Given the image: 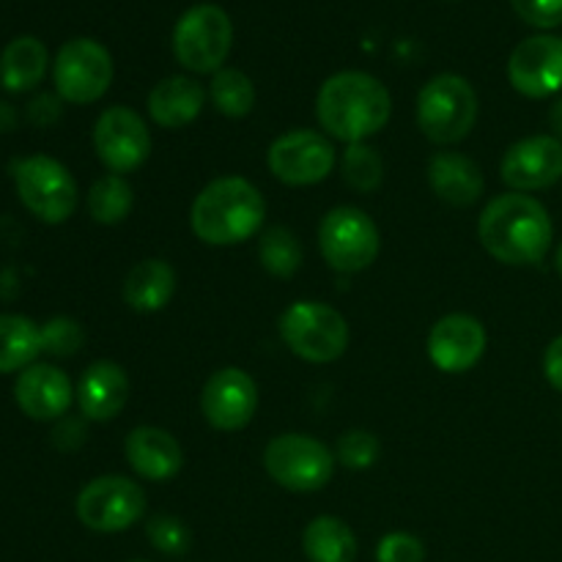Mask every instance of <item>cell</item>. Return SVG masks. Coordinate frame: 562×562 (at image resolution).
I'll return each mask as SVG.
<instances>
[{
  "mask_svg": "<svg viewBox=\"0 0 562 562\" xmlns=\"http://www.w3.org/2000/svg\"><path fill=\"white\" fill-rule=\"evenodd\" d=\"M477 239L505 267H532L552 247L554 225L547 206L527 192H505L486 203L477 220Z\"/></svg>",
  "mask_w": 562,
  "mask_h": 562,
  "instance_id": "cell-1",
  "label": "cell"
},
{
  "mask_svg": "<svg viewBox=\"0 0 562 562\" xmlns=\"http://www.w3.org/2000/svg\"><path fill=\"white\" fill-rule=\"evenodd\" d=\"M393 97L379 77L368 71H338L316 93V119L324 135L346 143H368L390 124Z\"/></svg>",
  "mask_w": 562,
  "mask_h": 562,
  "instance_id": "cell-2",
  "label": "cell"
},
{
  "mask_svg": "<svg viewBox=\"0 0 562 562\" xmlns=\"http://www.w3.org/2000/svg\"><path fill=\"white\" fill-rule=\"evenodd\" d=\"M267 201L252 181L241 176H220L195 195L190 228L203 245L231 247L261 234Z\"/></svg>",
  "mask_w": 562,
  "mask_h": 562,
  "instance_id": "cell-3",
  "label": "cell"
},
{
  "mask_svg": "<svg viewBox=\"0 0 562 562\" xmlns=\"http://www.w3.org/2000/svg\"><path fill=\"white\" fill-rule=\"evenodd\" d=\"M481 99L467 77L437 75L417 93V126L434 146H456L475 130Z\"/></svg>",
  "mask_w": 562,
  "mask_h": 562,
  "instance_id": "cell-4",
  "label": "cell"
},
{
  "mask_svg": "<svg viewBox=\"0 0 562 562\" xmlns=\"http://www.w3.org/2000/svg\"><path fill=\"white\" fill-rule=\"evenodd\" d=\"M278 329L291 355L313 362V366L340 360L351 340L349 322L344 318V313L316 300H300L285 307L280 313Z\"/></svg>",
  "mask_w": 562,
  "mask_h": 562,
  "instance_id": "cell-5",
  "label": "cell"
},
{
  "mask_svg": "<svg viewBox=\"0 0 562 562\" xmlns=\"http://www.w3.org/2000/svg\"><path fill=\"white\" fill-rule=\"evenodd\" d=\"M11 179L22 206L47 225H60L77 212L80 190L64 162L47 154H31L11 162Z\"/></svg>",
  "mask_w": 562,
  "mask_h": 562,
  "instance_id": "cell-6",
  "label": "cell"
},
{
  "mask_svg": "<svg viewBox=\"0 0 562 562\" xmlns=\"http://www.w3.org/2000/svg\"><path fill=\"white\" fill-rule=\"evenodd\" d=\"M234 47V22L225 9L198 3L173 27V55L192 75H217Z\"/></svg>",
  "mask_w": 562,
  "mask_h": 562,
  "instance_id": "cell-7",
  "label": "cell"
},
{
  "mask_svg": "<svg viewBox=\"0 0 562 562\" xmlns=\"http://www.w3.org/2000/svg\"><path fill=\"white\" fill-rule=\"evenodd\" d=\"M333 450L307 434H278L263 450V470L278 486L294 494L322 492L335 475Z\"/></svg>",
  "mask_w": 562,
  "mask_h": 562,
  "instance_id": "cell-8",
  "label": "cell"
},
{
  "mask_svg": "<svg viewBox=\"0 0 562 562\" xmlns=\"http://www.w3.org/2000/svg\"><path fill=\"white\" fill-rule=\"evenodd\" d=\"M318 250L329 269L340 274L366 272L382 250L379 225L357 206H335L318 223Z\"/></svg>",
  "mask_w": 562,
  "mask_h": 562,
  "instance_id": "cell-9",
  "label": "cell"
},
{
  "mask_svg": "<svg viewBox=\"0 0 562 562\" xmlns=\"http://www.w3.org/2000/svg\"><path fill=\"white\" fill-rule=\"evenodd\" d=\"M75 514L91 532H124L146 516V492L126 475H99L80 488Z\"/></svg>",
  "mask_w": 562,
  "mask_h": 562,
  "instance_id": "cell-10",
  "label": "cell"
},
{
  "mask_svg": "<svg viewBox=\"0 0 562 562\" xmlns=\"http://www.w3.org/2000/svg\"><path fill=\"white\" fill-rule=\"evenodd\" d=\"M113 55L97 38H71L53 60L55 93L69 104H93L113 86Z\"/></svg>",
  "mask_w": 562,
  "mask_h": 562,
  "instance_id": "cell-11",
  "label": "cell"
},
{
  "mask_svg": "<svg viewBox=\"0 0 562 562\" xmlns=\"http://www.w3.org/2000/svg\"><path fill=\"white\" fill-rule=\"evenodd\" d=\"M267 165L278 181L289 187L322 184L338 165L333 140L318 130H291L274 137Z\"/></svg>",
  "mask_w": 562,
  "mask_h": 562,
  "instance_id": "cell-12",
  "label": "cell"
},
{
  "mask_svg": "<svg viewBox=\"0 0 562 562\" xmlns=\"http://www.w3.org/2000/svg\"><path fill=\"white\" fill-rule=\"evenodd\" d=\"M93 151L110 173H132L151 157V132L146 119L124 104L102 110L93 124Z\"/></svg>",
  "mask_w": 562,
  "mask_h": 562,
  "instance_id": "cell-13",
  "label": "cell"
},
{
  "mask_svg": "<svg viewBox=\"0 0 562 562\" xmlns=\"http://www.w3.org/2000/svg\"><path fill=\"white\" fill-rule=\"evenodd\" d=\"M258 409V384L241 368H220L206 379L201 393V412L214 431L234 434L250 426Z\"/></svg>",
  "mask_w": 562,
  "mask_h": 562,
  "instance_id": "cell-14",
  "label": "cell"
},
{
  "mask_svg": "<svg viewBox=\"0 0 562 562\" xmlns=\"http://www.w3.org/2000/svg\"><path fill=\"white\" fill-rule=\"evenodd\" d=\"M508 80L527 99H547L562 91V38L538 33L516 44L508 58Z\"/></svg>",
  "mask_w": 562,
  "mask_h": 562,
  "instance_id": "cell-15",
  "label": "cell"
},
{
  "mask_svg": "<svg viewBox=\"0 0 562 562\" xmlns=\"http://www.w3.org/2000/svg\"><path fill=\"white\" fill-rule=\"evenodd\" d=\"M488 335L483 322L470 313H450L431 327L426 340L428 360L442 373H467L483 360Z\"/></svg>",
  "mask_w": 562,
  "mask_h": 562,
  "instance_id": "cell-16",
  "label": "cell"
},
{
  "mask_svg": "<svg viewBox=\"0 0 562 562\" xmlns=\"http://www.w3.org/2000/svg\"><path fill=\"white\" fill-rule=\"evenodd\" d=\"M499 176L510 192H538L562 179V143L554 135L516 140L499 162Z\"/></svg>",
  "mask_w": 562,
  "mask_h": 562,
  "instance_id": "cell-17",
  "label": "cell"
},
{
  "mask_svg": "<svg viewBox=\"0 0 562 562\" xmlns=\"http://www.w3.org/2000/svg\"><path fill=\"white\" fill-rule=\"evenodd\" d=\"M14 401L22 415L36 423H53L69 412L75 404L71 379L49 362H33L16 376Z\"/></svg>",
  "mask_w": 562,
  "mask_h": 562,
  "instance_id": "cell-18",
  "label": "cell"
},
{
  "mask_svg": "<svg viewBox=\"0 0 562 562\" xmlns=\"http://www.w3.org/2000/svg\"><path fill=\"white\" fill-rule=\"evenodd\" d=\"M75 398L86 420L108 423L130 404V376L119 362L97 360L82 371Z\"/></svg>",
  "mask_w": 562,
  "mask_h": 562,
  "instance_id": "cell-19",
  "label": "cell"
},
{
  "mask_svg": "<svg viewBox=\"0 0 562 562\" xmlns=\"http://www.w3.org/2000/svg\"><path fill=\"white\" fill-rule=\"evenodd\" d=\"M124 456L132 472L151 483L173 481L184 467V450L179 439L157 426L132 428L124 442Z\"/></svg>",
  "mask_w": 562,
  "mask_h": 562,
  "instance_id": "cell-20",
  "label": "cell"
},
{
  "mask_svg": "<svg viewBox=\"0 0 562 562\" xmlns=\"http://www.w3.org/2000/svg\"><path fill=\"white\" fill-rule=\"evenodd\" d=\"M209 91L187 75L159 80L148 93V115L162 130H184L206 108Z\"/></svg>",
  "mask_w": 562,
  "mask_h": 562,
  "instance_id": "cell-21",
  "label": "cell"
},
{
  "mask_svg": "<svg viewBox=\"0 0 562 562\" xmlns=\"http://www.w3.org/2000/svg\"><path fill=\"white\" fill-rule=\"evenodd\" d=\"M428 187L450 206H472L483 195V173L470 157L459 151H437L428 159Z\"/></svg>",
  "mask_w": 562,
  "mask_h": 562,
  "instance_id": "cell-22",
  "label": "cell"
},
{
  "mask_svg": "<svg viewBox=\"0 0 562 562\" xmlns=\"http://www.w3.org/2000/svg\"><path fill=\"white\" fill-rule=\"evenodd\" d=\"M176 294V269L162 258H146V261L135 263L124 280V296L126 305L137 313H157L173 300Z\"/></svg>",
  "mask_w": 562,
  "mask_h": 562,
  "instance_id": "cell-23",
  "label": "cell"
},
{
  "mask_svg": "<svg viewBox=\"0 0 562 562\" xmlns=\"http://www.w3.org/2000/svg\"><path fill=\"white\" fill-rule=\"evenodd\" d=\"M47 66V47L36 36H16L0 55V86L11 93L33 91L42 86Z\"/></svg>",
  "mask_w": 562,
  "mask_h": 562,
  "instance_id": "cell-24",
  "label": "cell"
},
{
  "mask_svg": "<svg viewBox=\"0 0 562 562\" xmlns=\"http://www.w3.org/2000/svg\"><path fill=\"white\" fill-rule=\"evenodd\" d=\"M44 355L42 327L20 313H0V373H22Z\"/></svg>",
  "mask_w": 562,
  "mask_h": 562,
  "instance_id": "cell-25",
  "label": "cell"
},
{
  "mask_svg": "<svg viewBox=\"0 0 562 562\" xmlns=\"http://www.w3.org/2000/svg\"><path fill=\"white\" fill-rule=\"evenodd\" d=\"M307 562H355L357 536L338 516H316L302 532Z\"/></svg>",
  "mask_w": 562,
  "mask_h": 562,
  "instance_id": "cell-26",
  "label": "cell"
},
{
  "mask_svg": "<svg viewBox=\"0 0 562 562\" xmlns=\"http://www.w3.org/2000/svg\"><path fill=\"white\" fill-rule=\"evenodd\" d=\"M86 203L93 223L119 225L130 217L132 206H135V192H132V184L124 176L104 173L102 179L91 184Z\"/></svg>",
  "mask_w": 562,
  "mask_h": 562,
  "instance_id": "cell-27",
  "label": "cell"
},
{
  "mask_svg": "<svg viewBox=\"0 0 562 562\" xmlns=\"http://www.w3.org/2000/svg\"><path fill=\"white\" fill-rule=\"evenodd\" d=\"M209 99L225 119H245L256 108V86L241 69H223L212 75L209 82Z\"/></svg>",
  "mask_w": 562,
  "mask_h": 562,
  "instance_id": "cell-28",
  "label": "cell"
},
{
  "mask_svg": "<svg viewBox=\"0 0 562 562\" xmlns=\"http://www.w3.org/2000/svg\"><path fill=\"white\" fill-rule=\"evenodd\" d=\"M258 261L274 278H294L302 267V245L294 231L285 225H272V228L261 231Z\"/></svg>",
  "mask_w": 562,
  "mask_h": 562,
  "instance_id": "cell-29",
  "label": "cell"
},
{
  "mask_svg": "<svg viewBox=\"0 0 562 562\" xmlns=\"http://www.w3.org/2000/svg\"><path fill=\"white\" fill-rule=\"evenodd\" d=\"M340 173H344V181L351 190H379L384 179L382 154L373 146H368V143H351V146H346L344 157H340Z\"/></svg>",
  "mask_w": 562,
  "mask_h": 562,
  "instance_id": "cell-30",
  "label": "cell"
},
{
  "mask_svg": "<svg viewBox=\"0 0 562 562\" xmlns=\"http://www.w3.org/2000/svg\"><path fill=\"white\" fill-rule=\"evenodd\" d=\"M146 536L157 552L168 554V558H181L190 552L192 547V532L179 516L173 514H154L146 521Z\"/></svg>",
  "mask_w": 562,
  "mask_h": 562,
  "instance_id": "cell-31",
  "label": "cell"
},
{
  "mask_svg": "<svg viewBox=\"0 0 562 562\" xmlns=\"http://www.w3.org/2000/svg\"><path fill=\"white\" fill-rule=\"evenodd\" d=\"M379 456H382V445L371 431H362V428L346 431L338 439V448H335V459L349 467V470H371Z\"/></svg>",
  "mask_w": 562,
  "mask_h": 562,
  "instance_id": "cell-32",
  "label": "cell"
},
{
  "mask_svg": "<svg viewBox=\"0 0 562 562\" xmlns=\"http://www.w3.org/2000/svg\"><path fill=\"white\" fill-rule=\"evenodd\" d=\"M86 344V333L69 316H55L42 324V349L53 357H75Z\"/></svg>",
  "mask_w": 562,
  "mask_h": 562,
  "instance_id": "cell-33",
  "label": "cell"
},
{
  "mask_svg": "<svg viewBox=\"0 0 562 562\" xmlns=\"http://www.w3.org/2000/svg\"><path fill=\"white\" fill-rule=\"evenodd\" d=\"M426 543L412 532H387L376 547V562H423Z\"/></svg>",
  "mask_w": 562,
  "mask_h": 562,
  "instance_id": "cell-34",
  "label": "cell"
},
{
  "mask_svg": "<svg viewBox=\"0 0 562 562\" xmlns=\"http://www.w3.org/2000/svg\"><path fill=\"white\" fill-rule=\"evenodd\" d=\"M510 5L532 27L552 31L562 25V0H510Z\"/></svg>",
  "mask_w": 562,
  "mask_h": 562,
  "instance_id": "cell-35",
  "label": "cell"
},
{
  "mask_svg": "<svg viewBox=\"0 0 562 562\" xmlns=\"http://www.w3.org/2000/svg\"><path fill=\"white\" fill-rule=\"evenodd\" d=\"M60 102H64V99H60L58 93H55V97L53 93H42V97H36L31 102L27 115H31L33 124L47 126V124H53V121L60 119Z\"/></svg>",
  "mask_w": 562,
  "mask_h": 562,
  "instance_id": "cell-36",
  "label": "cell"
},
{
  "mask_svg": "<svg viewBox=\"0 0 562 562\" xmlns=\"http://www.w3.org/2000/svg\"><path fill=\"white\" fill-rule=\"evenodd\" d=\"M543 376L558 393H562V335H558L543 351Z\"/></svg>",
  "mask_w": 562,
  "mask_h": 562,
  "instance_id": "cell-37",
  "label": "cell"
},
{
  "mask_svg": "<svg viewBox=\"0 0 562 562\" xmlns=\"http://www.w3.org/2000/svg\"><path fill=\"white\" fill-rule=\"evenodd\" d=\"M549 126H552V135L562 143V97L549 110Z\"/></svg>",
  "mask_w": 562,
  "mask_h": 562,
  "instance_id": "cell-38",
  "label": "cell"
},
{
  "mask_svg": "<svg viewBox=\"0 0 562 562\" xmlns=\"http://www.w3.org/2000/svg\"><path fill=\"white\" fill-rule=\"evenodd\" d=\"M16 126V115L11 110V104L0 102V132H11Z\"/></svg>",
  "mask_w": 562,
  "mask_h": 562,
  "instance_id": "cell-39",
  "label": "cell"
},
{
  "mask_svg": "<svg viewBox=\"0 0 562 562\" xmlns=\"http://www.w3.org/2000/svg\"><path fill=\"white\" fill-rule=\"evenodd\" d=\"M554 267H558L560 278H562V245L558 247V256H554Z\"/></svg>",
  "mask_w": 562,
  "mask_h": 562,
  "instance_id": "cell-40",
  "label": "cell"
},
{
  "mask_svg": "<svg viewBox=\"0 0 562 562\" xmlns=\"http://www.w3.org/2000/svg\"><path fill=\"white\" fill-rule=\"evenodd\" d=\"M132 562H148V560H132Z\"/></svg>",
  "mask_w": 562,
  "mask_h": 562,
  "instance_id": "cell-41",
  "label": "cell"
}]
</instances>
